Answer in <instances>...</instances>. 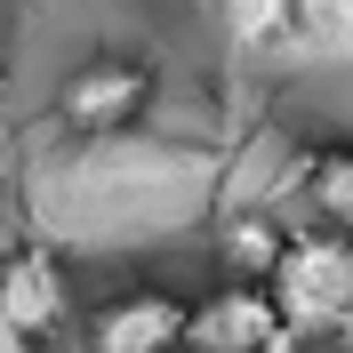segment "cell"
Returning <instances> with one entry per match:
<instances>
[{
	"label": "cell",
	"mask_w": 353,
	"mask_h": 353,
	"mask_svg": "<svg viewBox=\"0 0 353 353\" xmlns=\"http://www.w3.org/2000/svg\"><path fill=\"white\" fill-rule=\"evenodd\" d=\"M0 313H8L32 345H48V337L72 321V281H65V265L48 257V249H17V257H0Z\"/></svg>",
	"instance_id": "5b68a950"
},
{
	"label": "cell",
	"mask_w": 353,
	"mask_h": 353,
	"mask_svg": "<svg viewBox=\"0 0 353 353\" xmlns=\"http://www.w3.org/2000/svg\"><path fill=\"white\" fill-rule=\"evenodd\" d=\"M305 201H313L321 225L353 233V145H321V153H305Z\"/></svg>",
	"instance_id": "8992f818"
},
{
	"label": "cell",
	"mask_w": 353,
	"mask_h": 353,
	"mask_svg": "<svg viewBox=\"0 0 353 353\" xmlns=\"http://www.w3.org/2000/svg\"><path fill=\"white\" fill-rule=\"evenodd\" d=\"M0 201H8V185H0Z\"/></svg>",
	"instance_id": "8fae6325"
},
{
	"label": "cell",
	"mask_w": 353,
	"mask_h": 353,
	"mask_svg": "<svg viewBox=\"0 0 353 353\" xmlns=\"http://www.w3.org/2000/svg\"><path fill=\"white\" fill-rule=\"evenodd\" d=\"M185 321L193 305L169 297V289H121L88 313V353H185Z\"/></svg>",
	"instance_id": "277c9868"
},
{
	"label": "cell",
	"mask_w": 353,
	"mask_h": 353,
	"mask_svg": "<svg viewBox=\"0 0 353 353\" xmlns=\"http://www.w3.org/2000/svg\"><path fill=\"white\" fill-rule=\"evenodd\" d=\"M330 345H337V353H353V313H345V321L330 330Z\"/></svg>",
	"instance_id": "9c48e42d"
},
{
	"label": "cell",
	"mask_w": 353,
	"mask_h": 353,
	"mask_svg": "<svg viewBox=\"0 0 353 353\" xmlns=\"http://www.w3.org/2000/svg\"><path fill=\"white\" fill-rule=\"evenodd\" d=\"M0 353H32V337H24L17 321H8V313H0Z\"/></svg>",
	"instance_id": "ba28073f"
},
{
	"label": "cell",
	"mask_w": 353,
	"mask_h": 353,
	"mask_svg": "<svg viewBox=\"0 0 353 353\" xmlns=\"http://www.w3.org/2000/svg\"><path fill=\"white\" fill-rule=\"evenodd\" d=\"M281 225H265V217H249V225H233L225 233V249H233V265H241V281H265L273 273V257H281Z\"/></svg>",
	"instance_id": "52a82bcc"
},
{
	"label": "cell",
	"mask_w": 353,
	"mask_h": 353,
	"mask_svg": "<svg viewBox=\"0 0 353 353\" xmlns=\"http://www.w3.org/2000/svg\"><path fill=\"white\" fill-rule=\"evenodd\" d=\"M0 88H8V65H0Z\"/></svg>",
	"instance_id": "30bf717a"
},
{
	"label": "cell",
	"mask_w": 353,
	"mask_h": 353,
	"mask_svg": "<svg viewBox=\"0 0 353 353\" xmlns=\"http://www.w3.org/2000/svg\"><path fill=\"white\" fill-rule=\"evenodd\" d=\"M145 105H153V72L137 65V57H88V65H72L65 88H57L65 129H88V137L129 129Z\"/></svg>",
	"instance_id": "3957f363"
},
{
	"label": "cell",
	"mask_w": 353,
	"mask_h": 353,
	"mask_svg": "<svg viewBox=\"0 0 353 353\" xmlns=\"http://www.w3.org/2000/svg\"><path fill=\"white\" fill-rule=\"evenodd\" d=\"M265 289H273L289 337H330L353 313V233H337V225L289 233L273 273H265Z\"/></svg>",
	"instance_id": "6da1fadb"
},
{
	"label": "cell",
	"mask_w": 353,
	"mask_h": 353,
	"mask_svg": "<svg viewBox=\"0 0 353 353\" xmlns=\"http://www.w3.org/2000/svg\"><path fill=\"white\" fill-rule=\"evenodd\" d=\"M281 345H297V337H289L265 281H225L185 321V353H281Z\"/></svg>",
	"instance_id": "7a4b0ae2"
}]
</instances>
